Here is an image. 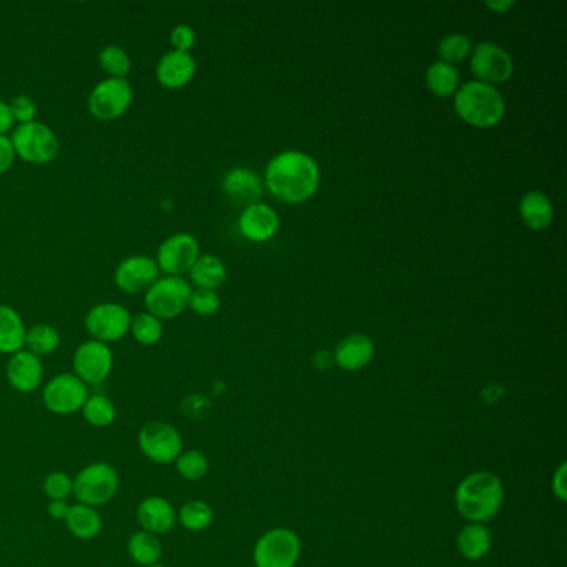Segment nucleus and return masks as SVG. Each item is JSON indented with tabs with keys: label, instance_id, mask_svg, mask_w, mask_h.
<instances>
[{
	"label": "nucleus",
	"instance_id": "f257e3e1",
	"mask_svg": "<svg viewBox=\"0 0 567 567\" xmlns=\"http://www.w3.org/2000/svg\"><path fill=\"white\" fill-rule=\"evenodd\" d=\"M320 180V167L315 158L300 150L278 153L265 170L268 190L288 205L308 202L318 192Z\"/></svg>",
	"mask_w": 567,
	"mask_h": 567
},
{
	"label": "nucleus",
	"instance_id": "f03ea898",
	"mask_svg": "<svg viewBox=\"0 0 567 567\" xmlns=\"http://www.w3.org/2000/svg\"><path fill=\"white\" fill-rule=\"evenodd\" d=\"M454 499L463 518L483 524L493 519L503 506L504 486L496 474L478 471L461 481Z\"/></svg>",
	"mask_w": 567,
	"mask_h": 567
},
{
	"label": "nucleus",
	"instance_id": "7ed1b4c3",
	"mask_svg": "<svg viewBox=\"0 0 567 567\" xmlns=\"http://www.w3.org/2000/svg\"><path fill=\"white\" fill-rule=\"evenodd\" d=\"M454 110L464 124L474 129H493L503 122L506 102L496 87L473 80L454 94Z\"/></svg>",
	"mask_w": 567,
	"mask_h": 567
},
{
	"label": "nucleus",
	"instance_id": "20e7f679",
	"mask_svg": "<svg viewBox=\"0 0 567 567\" xmlns=\"http://www.w3.org/2000/svg\"><path fill=\"white\" fill-rule=\"evenodd\" d=\"M119 489V471L105 461L87 464L75 474L74 498L77 503L99 509L114 501Z\"/></svg>",
	"mask_w": 567,
	"mask_h": 567
},
{
	"label": "nucleus",
	"instance_id": "39448f33",
	"mask_svg": "<svg viewBox=\"0 0 567 567\" xmlns=\"http://www.w3.org/2000/svg\"><path fill=\"white\" fill-rule=\"evenodd\" d=\"M10 142L15 150V157L32 165H47L54 162L60 152V140L49 125L42 122L17 125L10 132Z\"/></svg>",
	"mask_w": 567,
	"mask_h": 567
},
{
	"label": "nucleus",
	"instance_id": "423d86ee",
	"mask_svg": "<svg viewBox=\"0 0 567 567\" xmlns=\"http://www.w3.org/2000/svg\"><path fill=\"white\" fill-rule=\"evenodd\" d=\"M192 291V285L185 278L165 275L145 291L143 303L148 313L157 316L158 320H175L188 310Z\"/></svg>",
	"mask_w": 567,
	"mask_h": 567
},
{
	"label": "nucleus",
	"instance_id": "0eeeda50",
	"mask_svg": "<svg viewBox=\"0 0 567 567\" xmlns=\"http://www.w3.org/2000/svg\"><path fill=\"white\" fill-rule=\"evenodd\" d=\"M134 104V87L127 79H107L90 92L87 107L100 122H115L124 117Z\"/></svg>",
	"mask_w": 567,
	"mask_h": 567
},
{
	"label": "nucleus",
	"instance_id": "6e6552de",
	"mask_svg": "<svg viewBox=\"0 0 567 567\" xmlns=\"http://www.w3.org/2000/svg\"><path fill=\"white\" fill-rule=\"evenodd\" d=\"M140 453L153 464L167 466L183 451V438L180 431L165 421H148L140 428L137 436Z\"/></svg>",
	"mask_w": 567,
	"mask_h": 567
},
{
	"label": "nucleus",
	"instance_id": "1a4fd4ad",
	"mask_svg": "<svg viewBox=\"0 0 567 567\" xmlns=\"http://www.w3.org/2000/svg\"><path fill=\"white\" fill-rule=\"evenodd\" d=\"M89 395V386L74 373H59L42 388V403L52 415H75L82 411Z\"/></svg>",
	"mask_w": 567,
	"mask_h": 567
},
{
	"label": "nucleus",
	"instance_id": "9d476101",
	"mask_svg": "<svg viewBox=\"0 0 567 567\" xmlns=\"http://www.w3.org/2000/svg\"><path fill=\"white\" fill-rule=\"evenodd\" d=\"M132 316L134 315L124 305L105 301L90 308L85 316V330L89 333L90 340L110 345L129 335Z\"/></svg>",
	"mask_w": 567,
	"mask_h": 567
},
{
	"label": "nucleus",
	"instance_id": "9b49d317",
	"mask_svg": "<svg viewBox=\"0 0 567 567\" xmlns=\"http://www.w3.org/2000/svg\"><path fill=\"white\" fill-rule=\"evenodd\" d=\"M300 553L298 534L291 529L277 528L258 539L253 559L257 567H293Z\"/></svg>",
	"mask_w": 567,
	"mask_h": 567
},
{
	"label": "nucleus",
	"instance_id": "f8f14e48",
	"mask_svg": "<svg viewBox=\"0 0 567 567\" xmlns=\"http://www.w3.org/2000/svg\"><path fill=\"white\" fill-rule=\"evenodd\" d=\"M200 243L190 233H175L165 238L157 250L158 270L167 277H183L200 257Z\"/></svg>",
	"mask_w": 567,
	"mask_h": 567
},
{
	"label": "nucleus",
	"instance_id": "ddd939ff",
	"mask_svg": "<svg viewBox=\"0 0 567 567\" xmlns=\"http://www.w3.org/2000/svg\"><path fill=\"white\" fill-rule=\"evenodd\" d=\"M471 72L483 84H506L514 75V59L501 45L481 42L471 52Z\"/></svg>",
	"mask_w": 567,
	"mask_h": 567
},
{
	"label": "nucleus",
	"instance_id": "4468645a",
	"mask_svg": "<svg viewBox=\"0 0 567 567\" xmlns=\"http://www.w3.org/2000/svg\"><path fill=\"white\" fill-rule=\"evenodd\" d=\"M74 375L87 386L102 385L114 370V353L109 345L87 340L77 346L74 353Z\"/></svg>",
	"mask_w": 567,
	"mask_h": 567
},
{
	"label": "nucleus",
	"instance_id": "2eb2a0df",
	"mask_svg": "<svg viewBox=\"0 0 567 567\" xmlns=\"http://www.w3.org/2000/svg\"><path fill=\"white\" fill-rule=\"evenodd\" d=\"M160 278V270H158L155 258L147 257V255H132L125 258L119 263V267L115 268L114 282L120 291H124L127 295H140L157 282Z\"/></svg>",
	"mask_w": 567,
	"mask_h": 567
},
{
	"label": "nucleus",
	"instance_id": "dca6fc26",
	"mask_svg": "<svg viewBox=\"0 0 567 567\" xmlns=\"http://www.w3.org/2000/svg\"><path fill=\"white\" fill-rule=\"evenodd\" d=\"M42 358L27 350H20L9 356L5 366V376L10 388L20 395H29L42 388L44 383Z\"/></svg>",
	"mask_w": 567,
	"mask_h": 567
},
{
	"label": "nucleus",
	"instance_id": "f3484780",
	"mask_svg": "<svg viewBox=\"0 0 567 567\" xmlns=\"http://www.w3.org/2000/svg\"><path fill=\"white\" fill-rule=\"evenodd\" d=\"M135 518L142 531L163 536L177 526V509L167 498L152 494L140 501Z\"/></svg>",
	"mask_w": 567,
	"mask_h": 567
},
{
	"label": "nucleus",
	"instance_id": "a211bd4d",
	"mask_svg": "<svg viewBox=\"0 0 567 567\" xmlns=\"http://www.w3.org/2000/svg\"><path fill=\"white\" fill-rule=\"evenodd\" d=\"M238 228L243 237L253 243L272 240L280 230V217L275 208L267 203L258 202L243 210L238 218Z\"/></svg>",
	"mask_w": 567,
	"mask_h": 567
},
{
	"label": "nucleus",
	"instance_id": "6ab92c4d",
	"mask_svg": "<svg viewBox=\"0 0 567 567\" xmlns=\"http://www.w3.org/2000/svg\"><path fill=\"white\" fill-rule=\"evenodd\" d=\"M197 74V60L190 52L168 50L158 60L155 77L158 84L168 90H178L187 87Z\"/></svg>",
	"mask_w": 567,
	"mask_h": 567
},
{
	"label": "nucleus",
	"instance_id": "aec40b11",
	"mask_svg": "<svg viewBox=\"0 0 567 567\" xmlns=\"http://www.w3.org/2000/svg\"><path fill=\"white\" fill-rule=\"evenodd\" d=\"M222 187L228 200L238 207L255 205L263 195L262 178L252 168L237 167L228 170L223 177Z\"/></svg>",
	"mask_w": 567,
	"mask_h": 567
},
{
	"label": "nucleus",
	"instance_id": "412c9836",
	"mask_svg": "<svg viewBox=\"0 0 567 567\" xmlns=\"http://www.w3.org/2000/svg\"><path fill=\"white\" fill-rule=\"evenodd\" d=\"M375 358V343L370 336L353 333L336 346L335 363L345 371H360Z\"/></svg>",
	"mask_w": 567,
	"mask_h": 567
},
{
	"label": "nucleus",
	"instance_id": "4be33fe9",
	"mask_svg": "<svg viewBox=\"0 0 567 567\" xmlns=\"http://www.w3.org/2000/svg\"><path fill=\"white\" fill-rule=\"evenodd\" d=\"M519 215L529 230L544 232L553 225L554 205L546 193L541 190H531L524 193L519 202Z\"/></svg>",
	"mask_w": 567,
	"mask_h": 567
},
{
	"label": "nucleus",
	"instance_id": "5701e85b",
	"mask_svg": "<svg viewBox=\"0 0 567 567\" xmlns=\"http://www.w3.org/2000/svg\"><path fill=\"white\" fill-rule=\"evenodd\" d=\"M64 523L67 531L80 541L99 538L104 529V519L100 516L99 509L87 504H70L69 514Z\"/></svg>",
	"mask_w": 567,
	"mask_h": 567
},
{
	"label": "nucleus",
	"instance_id": "b1692460",
	"mask_svg": "<svg viewBox=\"0 0 567 567\" xmlns=\"http://www.w3.org/2000/svg\"><path fill=\"white\" fill-rule=\"evenodd\" d=\"M27 326L19 311L0 305V355H14L25 348Z\"/></svg>",
	"mask_w": 567,
	"mask_h": 567
},
{
	"label": "nucleus",
	"instance_id": "393cba45",
	"mask_svg": "<svg viewBox=\"0 0 567 567\" xmlns=\"http://www.w3.org/2000/svg\"><path fill=\"white\" fill-rule=\"evenodd\" d=\"M188 275H190V285L217 291L218 286L227 282L228 270L222 258L208 253L198 257Z\"/></svg>",
	"mask_w": 567,
	"mask_h": 567
},
{
	"label": "nucleus",
	"instance_id": "a878e982",
	"mask_svg": "<svg viewBox=\"0 0 567 567\" xmlns=\"http://www.w3.org/2000/svg\"><path fill=\"white\" fill-rule=\"evenodd\" d=\"M127 553L137 566L148 567L160 563L163 554L162 541L155 534L137 531L127 541Z\"/></svg>",
	"mask_w": 567,
	"mask_h": 567
},
{
	"label": "nucleus",
	"instance_id": "bb28decb",
	"mask_svg": "<svg viewBox=\"0 0 567 567\" xmlns=\"http://www.w3.org/2000/svg\"><path fill=\"white\" fill-rule=\"evenodd\" d=\"M493 544L491 533L483 524L471 523L464 526L463 531L458 536L459 553L469 561L483 559L489 553Z\"/></svg>",
	"mask_w": 567,
	"mask_h": 567
},
{
	"label": "nucleus",
	"instance_id": "cd10ccee",
	"mask_svg": "<svg viewBox=\"0 0 567 567\" xmlns=\"http://www.w3.org/2000/svg\"><path fill=\"white\" fill-rule=\"evenodd\" d=\"M426 85L431 90V94L441 99L451 97L459 89V72L454 65L446 62H434L426 70Z\"/></svg>",
	"mask_w": 567,
	"mask_h": 567
},
{
	"label": "nucleus",
	"instance_id": "c85d7f7f",
	"mask_svg": "<svg viewBox=\"0 0 567 567\" xmlns=\"http://www.w3.org/2000/svg\"><path fill=\"white\" fill-rule=\"evenodd\" d=\"M80 413L87 425L97 429L109 428L117 420V406L109 396L102 393L89 395Z\"/></svg>",
	"mask_w": 567,
	"mask_h": 567
},
{
	"label": "nucleus",
	"instance_id": "c756f323",
	"mask_svg": "<svg viewBox=\"0 0 567 567\" xmlns=\"http://www.w3.org/2000/svg\"><path fill=\"white\" fill-rule=\"evenodd\" d=\"M60 333L55 326L47 323H37V325L27 328L25 335L24 350L34 353L35 356H49L59 350Z\"/></svg>",
	"mask_w": 567,
	"mask_h": 567
},
{
	"label": "nucleus",
	"instance_id": "7c9ffc66",
	"mask_svg": "<svg viewBox=\"0 0 567 567\" xmlns=\"http://www.w3.org/2000/svg\"><path fill=\"white\" fill-rule=\"evenodd\" d=\"M213 523V509L200 499H192L177 511V524L190 533H202Z\"/></svg>",
	"mask_w": 567,
	"mask_h": 567
},
{
	"label": "nucleus",
	"instance_id": "2f4dec72",
	"mask_svg": "<svg viewBox=\"0 0 567 567\" xmlns=\"http://www.w3.org/2000/svg\"><path fill=\"white\" fill-rule=\"evenodd\" d=\"M130 335L142 346H155L163 338V321L157 316L150 315L148 311H142L132 316Z\"/></svg>",
	"mask_w": 567,
	"mask_h": 567
},
{
	"label": "nucleus",
	"instance_id": "473e14b6",
	"mask_svg": "<svg viewBox=\"0 0 567 567\" xmlns=\"http://www.w3.org/2000/svg\"><path fill=\"white\" fill-rule=\"evenodd\" d=\"M99 64L109 79H127L132 72V59L119 45H107L100 50Z\"/></svg>",
	"mask_w": 567,
	"mask_h": 567
},
{
	"label": "nucleus",
	"instance_id": "72a5a7b5",
	"mask_svg": "<svg viewBox=\"0 0 567 567\" xmlns=\"http://www.w3.org/2000/svg\"><path fill=\"white\" fill-rule=\"evenodd\" d=\"M173 464H175L178 476L185 481H200L207 476L208 468H210L207 456L198 449L182 451Z\"/></svg>",
	"mask_w": 567,
	"mask_h": 567
},
{
	"label": "nucleus",
	"instance_id": "f704fd0d",
	"mask_svg": "<svg viewBox=\"0 0 567 567\" xmlns=\"http://www.w3.org/2000/svg\"><path fill=\"white\" fill-rule=\"evenodd\" d=\"M473 52V40L464 34H448L439 40L438 54L441 62L446 64H458L468 59Z\"/></svg>",
	"mask_w": 567,
	"mask_h": 567
},
{
	"label": "nucleus",
	"instance_id": "c9c22d12",
	"mask_svg": "<svg viewBox=\"0 0 567 567\" xmlns=\"http://www.w3.org/2000/svg\"><path fill=\"white\" fill-rule=\"evenodd\" d=\"M42 491L49 501H67L74 496V478L65 471H52L42 481Z\"/></svg>",
	"mask_w": 567,
	"mask_h": 567
},
{
	"label": "nucleus",
	"instance_id": "e433bc0d",
	"mask_svg": "<svg viewBox=\"0 0 567 567\" xmlns=\"http://www.w3.org/2000/svg\"><path fill=\"white\" fill-rule=\"evenodd\" d=\"M222 306V300L215 290H205V288H195L190 295L188 308L198 316H213L218 313Z\"/></svg>",
	"mask_w": 567,
	"mask_h": 567
},
{
	"label": "nucleus",
	"instance_id": "4c0bfd02",
	"mask_svg": "<svg viewBox=\"0 0 567 567\" xmlns=\"http://www.w3.org/2000/svg\"><path fill=\"white\" fill-rule=\"evenodd\" d=\"M9 107L14 124H30V122H35V119H37L39 110H37V104L30 99L29 95H17V97L10 100Z\"/></svg>",
	"mask_w": 567,
	"mask_h": 567
},
{
	"label": "nucleus",
	"instance_id": "58836bf2",
	"mask_svg": "<svg viewBox=\"0 0 567 567\" xmlns=\"http://www.w3.org/2000/svg\"><path fill=\"white\" fill-rule=\"evenodd\" d=\"M172 50L177 52H190L197 44V34L188 24H178L170 32Z\"/></svg>",
	"mask_w": 567,
	"mask_h": 567
},
{
	"label": "nucleus",
	"instance_id": "ea45409f",
	"mask_svg": "<svg viewBox=\"0 0 567 567\" xmlns=\"http://www.w3.org/2000/svg\"><path fill=\"white\" fill-rule=\"evenodd\" d=\"M15 150L9 135H0V175L9 172L15 162Z\"/></svg>",
	"mask_w": 567,
	"mask_h": 567
},
{
	"label": "nucleus",
	"instance_id": "a19ab883",
	"mask_svg": "<svg viewBox=\"0 0 567 567\" xmlns=\"http://www.w3.org/2000/svg\"><path fill=\"white\" fill-rule=\"evenodd\" d=\"M14 125L9 104L4 102V100H0V135L10 134L14 130Z\"/></svg>",
	"mask_w": 567,
	"mask_h": 567
},
{
	"label": "nucleus",
	"instance_id": "79ce46f5",
	"mask_svg": "<svg viewBox=\"0 0 567 567\" xmlns=\"http://www.w3.org/2000/svg\"><path fill=\"white\" fill-rule=\"evenodd\" d=\"M69 509V501H49L47 513H49L50 518L55 519V521H65L67 514H69Z\"/></svg>",
	"mask_w": 567,
	"mask_h": 567
},
{
	"label": "nucleus",
	"instance_id": "37998d69",
	"mask_svg": "<svg viewBox=\"0 0 567 567\" xmlns=\"http://www.w3.org/2000/svg\"><path fill=\"white\" fill-rule=\"evenodd\" d=\"M553 489L554 494H556L561 501H566V464H563V466L558 469V473L554 474Z\"/></svg>",
	"mask_w": 567,
	"mask_h": 567
},
{
	"label": "nucleus",
	"instance_id": "c03bdc74",
	"mask_svg": "<svg viewBox=\"0 0 567 567\" xmlns=\"http://www.w3.org/2000/svg\"><path fill=\"white\" fill-rule=\"evenodd\" d=\"M486 9L491 10L494 14H506L509 10L513 9V0H491V2H486Z\"/></svg>",
	"mask_w": 567,
	"mask_h": 567
},
{
	"label": "nucleus",
	"instance_id": "a18cd8bd",
	"mask_svg": "<svg viewBox=\"0 0 567 567\" xmlns=\"http://www.w3.org/2000/svg\"><path fill=\"white\" fill-rule=\"evenodd\" d=\"M148 567H167V566H163V564H153V566H148Z\"/></svg>",
	"mask_w": 567,
	"mask_h": 567
}]
</instances>
